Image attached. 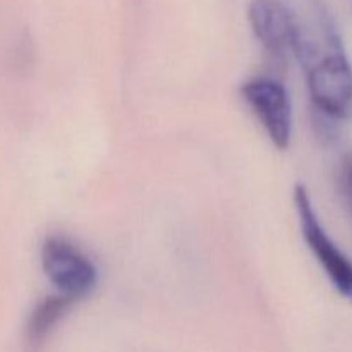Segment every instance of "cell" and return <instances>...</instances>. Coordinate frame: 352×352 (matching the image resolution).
Here are the masks:
<instances>
[{"instance_id": "obj_2", "label": "cell", "mask_w": 352, "mask_h": 352, "mask_svg": "<svg viewBox=\"0 0 352 352\" xmlns=\"http://www.w3.org/2000/svg\"><path fill=\"white\" fill-rule=\"evenodd\" d=\"M294 205L299 223H301L302 237H305L309 251L322 265L323 272L330 278L336 291L352 301V261L339 250V246L323 229L305 186H296Z\"/></svg>"}, {"instance_id": "obj_5", "label": "cell", "mask_w": 352, "mask_h": 352, "mask_svg": "<svg viewBox=\"0 0 352 352\" xmlns=\"http://www.w3.org/2000/svg\"><path fill=\"white\" fill-rule=\"evenodd\" d=\"M251 28L275 60H284L289 50L294 52V19L291 9L282 0H251Z\"/></svg>"}, {"instance_id": "obj_3", "label": "cell", "mask_w": 352, "mask_h": 352, "mask_svg": "<svg viewBox=\"0 0 352 352\" xmlns=\"http://www.w3.org/2000/svg\"><path fill=\"white\" fill-rule=\"evenodd\" d=\"M313 103L332 119H352V67L346 55L332 52L306 71Z\"/></svg>"}, {"instance_id": "obj_7", "label": "cell", "mask_w": 352, "mask_h": 352, "mask_svg": "<svg viewBox=\"0 0 352 352\" xmlns=\"http://www.w3.org/2000/svg\"><path fill=\"white\" fill-rule=\"evenodd\" d=\"M339 182H340V191H342L344 201H346L347 208H349L352 215V155H347V157L344 158L342 165H340Z\"/></svg>"}, {"instance_id": "obj_4", "label": "cell", "mask_w": 352, "mask_h": 352, "mask_svg": "<svg viewBox=\"0 0 352 352\" xmlns=\"http://www.w3.org/2000/svg\"><path fill=\"white\" fill-rule=\"evenodd\" d=\"M241 95L272 143L278 150H287L292 140V109L287 89L274 79L258 78L244 82Z\"/></svg>"}, {"instance_id": "obj_1", "label": "cell", "mask_w": 352, "mask_h": 352, "mask_svg": "<svg viewBox=\"0 0 352 352\" xmlns=\"http://www.w3.org/2000/svg\"><path fill=\"white\" fill-rule=\"evenodd\" d=\"M41 268L58 294L78 301L86 298L98 282V272L78 246L62 236L45 239L41 246Z\"/></svg>"}, {"instance_id": "obj_6", "label": "cell", "mask_w": 352, "mask_h": 352, "mask_svg": "<svg viewBox=\"0 0 352 352\" xmlns=\"http://www.w3.org/2000/svg\"><path fill=\"white\" fill-rule=\"evenodd\" d=\"M72 299L65 298L62 294L48 296L41 299L34 309L31 311L28 320V336L33 340H40L67 315L72 306Z\"/></svg>"}]
</instances>
